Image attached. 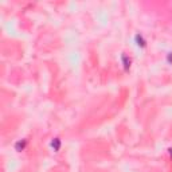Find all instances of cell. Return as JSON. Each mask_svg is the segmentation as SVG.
Returning <instances> with one entry per match:
<instances>
[{
  "label": "cell",
  "mask_w": 172,
  "mask_h": 172,
  "mask_svg": "<svg viewBox=\"0 0 172 172\" xmlns=\"http://www.w3.org/2000/svg\"><path fill=\"white\" fill-rule=\"evenodd\" d=\"M121 61H122V66H124V69H125L126 71H128V70H129V67H130V58L125 54V52H122V55H121Z\"/></svg>",
  "instance_id": "cell-1"
},
{
  "label": "cell",
  "mask_w": 172,
  "mask_h": 172,
  "mask_svg": "<svg viewBox=\"0 0 172 172\" xmlns=\"http://www.w3.org/2000/svg\"><path fill=\"white\" fill-rule=\"evenodd\" d=\"M26 145H27V140H19V141H16L15 143V149L18 151V152H22V151L26 148Z\"/></svg>",
  "instance_id": "cell-2"
},
{
  "label": "cell",
  "mask_w": 172,
  "mask_h": 172,
  "mask_svg": "<svg viewBox=\"0 0 172 172\" xmlns=\"http://www.w3.org/2000/svg\"><path fill=\"white\" fill-rule=\"evenodd\" d=\"M134 40H136V44H137L138 47H145L147 42L144 40V38H143V35H141V34H137L136 36H134Z\"/></svg>",
  "instance_id": "cell-3"
},
{
  "label": "cell",
  "mask_w": 172,
  "mask_h": 172,
  "mask_svg": "<svg viewBox=\"0 0 172 172\" xmlns=\"http://www.w3.org/2000/svg\"><path fill=\"white\" fill-rule=\"evenodd\" d=\"M61 144H62V143H61V140H59L58 137L52 138V141H51V147H52V149H54L55 152H58V151H59V148H61Z\"/></svg>",
  "instance_id": "cell-4"
},
{
  "label": "cell",
  "mask_w": 172,
  "mask_h": 172,
  "mask_svg": "<svg viewBox=\"0 0 172 172\" xmlns=\"http://www.w3.org/2000/svg\"><path fill=\"white\" fill-rule=\"evenodd\" d=\"M171 54H172V52H168V62H170V63L172 62V55H171Z\"/></svg>",
  "instance_id": "cell-5"
}]
</instances>
